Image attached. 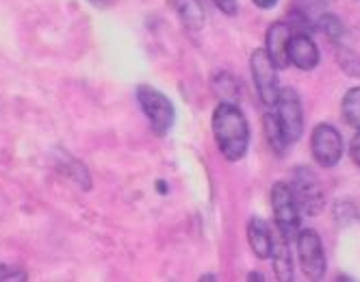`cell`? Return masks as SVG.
<instances>
[{
    "mask_svg": "<svg viewBox=\"0 0 360 282\" xmlns=\"http://www.w3.org/2000/svg\"><path fill=\"white\" fill-rule=\"evenodd\" d=\"M213 135L228 161H241L245 157L250 128L235 102H221L213 111Z\"/></svg>",
    "mask_w": 360,
    "mask_h": 282,
    "instance_id": "cell-1",
    "label": "cell"
},
{
    "mask_svg": "<svg viewBox=\"0 0 360 282\" xmlns=\"http://www.w3.org/2000/svg\"><path fill=\"white\" fill-rule=\"evenodd\" d=\"M271 261H274V271H276L278 280H282V282H291L293 280V261H291L289 241L280 235V230L274 235Z\"/></svg>",
    "mask_w": 360,
    "mask_h": 282,
    "instance_id": "cell-12",
    "label": "cell"
},
{
    "mask_svg": "<svg viewBox=\"0 0 360 282\" xmlns=\"http://www.w3.org/2000/svg\"><path fill=\"white\" fill-rule=\"evenodd\" d=\"M334 217H337L341 224H349L354 219L360 217L358 209L354 207L352 202H337V209H334Z\"/></svg>",
    "mask_w": 360,
    "mask_h": 282,
    "instance_id": "cell-18",
    "label": "cell"
},
{
    "mask_svg": "<svg viewBox=\"0 0 360 282\" xmlns=\"http://www.w3.org/2000/svg\"><path fill=\"white\" fill-rule=\"evenodd\" d=\"M172 5L187 29L198 31L204 24V11L198 0H172Z\"/></svg>",
    "mask_w": 360,
    "mask_h": 282,
    "instance_id": "cell-13",
    "label": "cell"
},
{
    "mask_svg": "<svg viewBox=\"0 0 360 282\" xmlns=\"http://www.w3.org/2000/svg\"><path fill=\"white\" fill-rule=\"evenodd\" d=\"M289 61L308 72V70H315L317 63H319V48L317 44L313 41L311 35H306V33H295L291 35L289 39Z\"/></svg>",
    "mask_w": 360,
    "mask_h": 282,
    "instance_id": "cell-10",
    "label": "cell"
},
{
    "mask_svg": "<svg viewBox=\"0 0 360 282\" xmlns=\"http://www.w3.org/2000/svg\"><path fill=\"white\" fill-rule=\"evenodd\" d=\"M248 280H263V276H261V274H250Z\"/></svg>",
    "mask_w": 360,
    "mask_h": 282,
    "instance_id": "cell-24",
    "label": "cell"
},
{
    "mask_svg": "<svg viewBox=\"0 0 360 282\" xmlns=\"http://www.w3.org/2000/svg\"><path fill=\"white\" fill-rule=\"evenodd\" d=\"M263 128H265V137H267L269 146L278 152V155H282L285 148H287V141H285V135H282V128H280V122H278L276 113L263 117Z\"/></svg>",
    "mask_w": 360,
    "mask_h": 282,
    "instance_id": "cell-14",
    "label": "cell"
},
{
    "mask_svg": "<svg viewBox=\"0 0 360 282\" xmlns=\"http://www.w3.org/2000/svg\"><path fill=\"white\" fill-rule=\"evenodd\" d=\"M341 109H343L345 122L360 131V87H354L345 94Z\"/></svg>",
    "mask_w": 360,
    "mask_h": 282,
    "instance_id": "cell-15",
    "label": "cell"
},
{
    "mask_svg": "<svg viewBox=\"0 0 360 282\" xmlns=\"http://www.w3.org/2000/svg\"><path fill=\"white\" fill-rule=\"evenodd\" d=\"M27 271H22L18 267H11V265H5L0 263V282H9V280H27Z\"/></svg>",
    "mask_w": 360,
    "mask_h": 282,
    "instance_id": "cell-19",
    "label": "cell"
},
{
    "mask_svg": "<svg viewBox=\"0 0 360 282\" xmlns=\"http://www.w3.org/2000/svg\"><path fill=\"white\" fill-rule=\"evenodd\" d=\"M317 31H321L323 35H328V39L332 41H341L343 35H345V27H343V22L337 18V15H332V13H321L317 15Z\"/></svg>",
    "mask_w": 360,
    "mask_h": 282,
    "instance_id": "cell-16",
    "label": "cell"
},
{
    "mask_svg": "<svg viewBox=\"0 0 360 282\" xmlns=\"http://www.w3.org/2000/svg\"><path fill=\"white\" fill-rule=\"evenodd\" d=\"M276 117L280 122L287 146H293L302 137V131H304L302 102H300V96L295 89H291V87L280 89V96L276 102Z\"/></svg>",
    "mask_w": 360,
    "mask_h": 282,
    "instance_id": "cell-5",
    "label": "cell"
},
{
    "mask_svg": "<svg viewBox=\"0 0 360 282\" xmlns=\"http://www.w3.org/2000/svg\"><path fill=\"white\" fill-rule=\"evenodd\" d=\"M297 3H300V11H304L306 15H311V13L321 15V9L328 5V0H297Z\"/></svg>",
    "mask_w": 360,
    "mask_h": 282,
    "instance_id": "cell-20",
    "label": "cell"
},
{
    "mask_svg": "<svg viewBox=\"0 0 360 282\" xmlns=\"http://www.w3.org/2000/svg\"><path fill=\"white\" fill-rule=\"evenodd\" d=\"M337 59L349 76H360V57L356 53H352V50H347V48H341Z\"/></svg>",
    "mask_w": 360,
    "mask_h": 282,
    "instance_id": "cell-17",
    "label": "cell"
},
{
    "mask_svg": "<svg viewBox=\"0 0 360 282\" xmlns=\"http://www.w3.org/2000/svg\"><path fill=\"white\" fill-rule=\"evenodd\" d=\"M137 100H139L141 111L146 113V117L152 126V131L159 137L167 135L174 126V120H176V111H174L172 100L150 85L137 87Z\"/></svg>",
    "mask_w": 360,
    "mask_h": 282,
    "instance_id": "cell-3",
    "label": "cell"
},
{
    "mask_svg": "<svg viewBox=\"0 0 360 282\" xmlns=\"http://www.w3.org/2000/svg\"><path fill=\"white\" fill-rule=\"evenodd\" d=\"M349 155H352L354 163L360 165V131H358V135H356V137L352 139V143H349Z\"/></svg>",
    "mask_w": 360,
    "mask_h": 282,
    "instance_id": "cell-22",
    "label": "cell"
},
{
    "mask_svg": "<svg viewBox=\"0 0 360 282\" xmlns=\"http://www.w3.org/2000/svg\"><path fill=\"white\" fill-rule=\"evenodd\" d=\"M289 39H291V27L287 22H274L267 29V55L271 57V61L278 65V70H287L291 65L289 61Z\"/></svg>",
    "mask_w": 360,
    "mask_h": 282,
    "instance_id": "cell-9",
    "label": "cell"
},
{
    "mask_svg": "<svg viewBox=\"0 0 360 282\" xmlns=\"http://www.w3.org/2000/svg\"><path fill=\"white\" fill-rule=\"evenodd\" d=\"M250 68H252V79L259 91L265 107H276L278 96H280V83H278V65L271 61L267 50L259 48L254 50L250 57Z\"/></svg>",
    "mask_w": 360,
    "mask_h": 282,
    "instance_id": "cell-4",
    "label": "cell"
},
{
    "mask_svg": "<svg viewBox=\"0 0 360 282\" xmlns=\"http://www.w3.org/2000/svg\"><path fill=\"white\" fill-rule=\"evenodd\" d=\"M311 150L321 167H334L343 157V137L334 126L319 124L311 135Z\"/></svg>",
    "mask_w": 360,
    "mask_h": 282,
    "instance_id": "cell-7",
    "label": "cell"
},
{
    "mask_svg": "<svg viewBox=\"0 0 360 282\" xmlns=\"http://www.w3.org/2000/svg\"><path fill=\"white\" fill-rule=\"evenodd\" d=\"M271 207H274V219L280 230V235L287 241H295L300 235V204L293 196L291 185L287 183H276L271 187Z\"/></svg>",
    "mask_w": 360,
    "mask_h": 282,
    "instance_id": "cell-2",
    "label": "cell"
},
{
    "mask_svg": "<svg viewBox=\"0 0 360 282\" xmlns=\"http://www.w3.org/2000/svg\"><path fill=\"white\" fill-rule=\"evenodd\" d=\"M295 243H297V254H300L304 274L311 280H321L326 274V252H323L319 235L311 228L300 230Z\"/></svg>",
    "mask_w": 360,
    "mask_h": 282,
    "instance_id": "cell-8",
    "label": "cell"
},
{
    "mask_svg": "<svg viewBox=\"0 0 360 282\" xmlns=\"http://www.w3.org/2000/svg\"><path fill=\"white\" fill-rule=\"evenodd\" d=\"M213 3L219 7V11H224L226 15H235L237 13V0H213Z\"/></svg>",
    "mask_w": 360,
    "mask_h": 282,
    "instance_id": "cell-21",
    "label": "cell"
},
{
    "mask_svg": "<svg viewBox=\"0 0 360 282\" xmlns=\"http://www.w3.org/2000/svg\"><path fill=\"white\" fill-rule=\"evenodd\" d=\"M291 189L300 204V211H304L306 215H317L323 209V204H326L323 189L315 178V174L308 167H297L293 172Z\"/></svg>",
    "mask_w": 360,
    "mask_h": 282,
    "instance_id": "cell-6",
    "label": "cell"
},
{
    "mask_svg": "<svg viewBox=\"0 0 360 282\" xmlns=\"http://www.w3.org/2000/svg\"><path fill=\"white\" fill-rule=\"evenodd\" d=\"M254 5L259 9H271V7L278 5V0H254Z\"/></svg>",
    "mask_w": 360,
    "mask_h": 282,
    "instance_id": "cell-23",
    "label": "cell"
},
{
    "mask_svg": "<svg viewBox=\"0 0 360 282\" xmlns=\"http://www.w3.org/2000/svg\"><path fill=\"white\" fill-rule=\"evenodd\" d=\"M248 241H250L252 252L259 256V259H269V256H271L274 233H271L269 226L263 219L252 217L248 222Z\"/></svg>",
    "mask_w": 360,
    "mask_h": 282,
    "instance_id": "cell-11",
    "label": "cell"
}]
</instances>
